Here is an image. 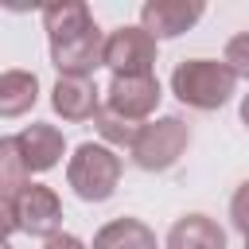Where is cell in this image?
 Returning a JSON list of instances; mask_svg holds the SVG:
<instances>
[{
	"label": "cell",
	"instance_id": "obj_1",
	"mask_svg": "<svg viewBox=\"0 0 249 249\" xmlns=\"http://www.w3.org/2000/svg\"><path fill=\"white\" fill-rule=\"evenodd\" d=\"M43 27L51 43V66L58 78H89L105 66V31L82 0H58L43 8Z\"/></svg>",
	"mask_w": 249,
	"mask_h": 249
},
{
	"label": "cell",
	"instance_id": "obj_2",
	"mask_svg": "<svg viewBox=\"0 0 249 249\" xmlns=\"http://www.w3.org/2000/svg\"><path fill=\"white\" fill-rule=\"evenodd\" d=\"M237 89V74L218 58H187L171 70V93L191 109H222Z\"/></svg>",
	"mask_w": 249,
	"mask_h": 249
},
{
	"label": "cell",
	"instance_id": "obj_3",
	"mask_svg": "<svg viewBox=\"0 0 249 249\" xmlns=\"http://www.w3.org/2000/svg\"><path fill=\"white\" fill-rule=\"evenodd\" d=\"M121 167L124 163L109 144L86 140L74 148V156L66 163V183L82 202H105V198H113V191L121 183Z\"/></svg>",
	"mask_w": 249,
	"mask_h": 249
},
{
	"label": "cell",
	"instance_id": "obj_4",
	"mask_svg": "<svg viewBox=\"0 0 249 249\" xmlns=\"http://www.w3.org/2000/svg\"><path fill=\"white\" fill-rule=\"evenodd\" d=\"M187 144H191V124L183 117H156L140 124V136L128 148V156L140 171H167L179 163Z\"/></svg>",
	"mask_w": 249,
	"mask_h": 249
},
{
	"label": "cell",
	"instance_id": "obj_5",
	"mask_svg": "<svg viewBox=\"0 0 249 249\" xmlns=\"http://www.w3.org/2000/svg\"><path fill=\"white\" fill-rule=\"evenodd\" d=\"M16 230L51 241L54 233H62V198L43 183H27L19 198L4 206V233H16Z\"/></svg>",
	"mask_w": 249,
	"mask_h": 249
},
{
	"label": "cell",
	"instance_id": "obj_6",
	"mask_svg": "<svg viewBox=\"0 0 249 249\" xmlns=\"http://www.w3.org/2000/svg\"><path fill=\"white\" fill-rule=\"evenodd\" d=\"M105 66L113 78H148L156 74V39L136 23V27H117L105 35Z\"/></svg>",
	"mask_w": 249,
	"mask_h": 249
},
{
	"label": "cell",
	"instance_id": "obj_7",
	"mask_svg": "<svg viewBox=\"0 0 249 249\" xmlns=\"http://www.w3.org/2000/svg\"><path fill=\"white\" fill-rule=\"evenodd\" d=\"M160 97H163V89H160L156 74H148V78H113L109 89H105V109L124 117V121L144 124V121H152Z\"/></svg>",
	"mask_w": 249,
	"mask_h": 249
},
{
	"label": "cell",
	"instance_id": "obj_8",
	"mask_svg": "<svg viewBox=\"0 0 249 249\" xmlns=\"http://www.w3.org/2000/svg\"><path fill=\"white\" fill-rule=\"evenodd\" d=\"M202 12H206L202 0H148L140 8V27L152 39H175L191 31L202 19Z\"/></svg>",
	"mask_w": 249,
	"mask_h": 249
},
{
	"label": "cell",
	"instance_id": "obj_9",
	"mask_svg": "<svg viewBox=\"0 0 249 249\" xmlns=\"http://www.w3.org/2000/svg\"><path fill=\"white\" fill-rule=\"evenodd\" d=\"M51 109L62 121H97L101 105V89L93 86V78H58L51 89Z\"/></svg>",
	"mask_w": 249,
	"mask_h": 249
},
{
	"label": "cell",
	"instance_id": "obj_10",
	"mask_svg": "<svg viewBox=\"0 0 249 249\" xmlns=\"http://www.w3.org/2000/svg\"><path fill=\"white\" fill-rule=\"evenodd\" d=\"M16 144H19V156H23L27 171H51L66 152L62 132L54 124H43V121H31L23 132H16Z\"/></svg>",
	"mask_w": 249,
	"mask_h": 249
},
{
	"label": "cell",
	"instance_id": "obj_11",
	"mask_svg": "<svg viewBox=\"0 0 249 249\" xmlns=\"http://www.w3.org/2000/svg\"><path fill=\"white\" fill-rule=\"evenodd\" d=\"M163 249H226V230L206 214H183L167 230Z\"/></svg>",
	"mask_w": 249,
	"mask_h": 249
},
{
	"label": "cell",
	"instance_id": "obj_12",
	"mask_svg": "<svg viewBox=\"0 0 249 249\" xmlns=\"http://www.w3.org/2000/svg\"><path fill=\"white\" fill-rule=\"evenodd\" d=\"M89 249H160L156 230L140 218H113L93 233Z\"/></svg>",
	"mask_w": 249,
	"mask_h": 249
},
{
	"label": "cell",
	"instance_id": "obj_13",
	"mask_svg": "<svg viewBox=\"0 0 249 249\" xmlns=\"http://www.w3.org/2000/svg\"><path fill=\"white\" fill-rule=\"evenodd\" d=\"M39 101V78L31 70H4L0 74V117H23Z\"/></svg>",
	"mask_w": 249,
	"mask_h": 249
},
{
	"label": "cell",
	"instance_id": "obj_14",
	"mask_svg": "<svg viewBox=\"0 0 249 249\" xmlns=\"http://www.w3.org/2000/svg\"><path fill=\"white\" fill-rule=\"evenodd\" d=\"M27 183H31V171H27L23 156H19L16 136H4L0 140V198H4V206L16 202Z\"/></svg>",
	"mask_w": 249,
	"mask_h": 249
},
{
	"label": "cell",
	"instance_id": "obj_15",
	"mask_svg": "<svg viewBox=\"0 0 249 249\" xmlns=\"http://www.w3.org/2000/svg\"><path fill=\"white\" fill-rule=\"evenodd\" d=\"M93 124H97L101 144H109V148H132L136 136H140V124H136V121H124V117H117V113H109V109H101ZM144 124H148V121H144Z\"/></svg>",
	"mask_w": 249,
	"mask_h": 249
},
{
	"label": "cell",
	"instance_id": "obj_16",
	"mask_svg": "<svg viewBox=\"0 0 249 249\" xmlns=\"http://www.w3.org/2000/svg\"><path fill=\"white\" fill-rule=\"evenodd\" d=\"M222 62L237 74V78H249V31H237L230 43H226V54Z\"/></svg>",
	"mask_w": 249,
	"mask_h": 249
},
{
	"label": "cell",
	"instance_id": "obj_17",
	"mask_svg": "<svg viewBox=\"0 0 249 249\" xmlns=\"http://www.w3.org/2000/svg\"><path fill=\"white\" fill-rule=\"evenodd\" d=\"M230 222H233V230L241 233V237H249V179L233 191V198H230Z\"/></svg>",
	"mask_w": 249,
	"mask_h": 249
},
{
	"label": "cell",
	"instance_id": "obj_18",
	"mask_svg": "<svg viewBox=\"0 0 249 249\" xmlns=\"http://www.w3.org/2000/svg\"><path fill=\"white\" fill-rule=\"evenodd\" d=\"M43 249H89V245H86L78 233H66V230H62V233H54L51 241H43Z\"/></svg>",
	"mask_w": 249,
	"mask_h": 249
},
{
	"label": "cell",
	"instance_id": "obj_19",
	"mask_svg": "<svg viewBox=\"0 0 249 249\" xmlns=\"http://www.w3.org/2000/svg\"><path fill=\"white\" fill-rule=\"evenodd\" d=\"M241 124H245V128H249V93H245V97H241Z\"/></svg>",
	"mask_w": 249,
	"mask_h": 249
},
{
	"label": "cell",
	"instance_id": "obj_20",
	"mask_svg": "<svg viewBox=\"0 0 249 249\" xmlns=\"http://www.w3.org/2000/svg\"><path fill=\"white\" fill-rule=\"evenodd\" d=\"M245 249H249V237H245Z\"/></svg>",
	"mask_w": 249,
	"mask_h": 249
}]
</instances>
